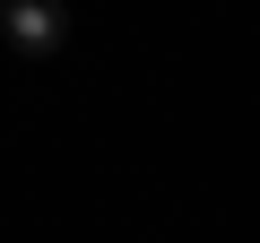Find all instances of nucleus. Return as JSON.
<instances>
[{
    "label": "nucleus",
    "instance_id": "nucleus-1",
    "mask_svg": "<svg viewBox=\"0 0 260 243\" xmlns=\"http://www.w3.org/2000/svg\"><path fill=\"white\" fill-rule=\"evenodd\" d=\"M0 44H9L18 61H52L70 44V18L52 9V0H9V9H0Z\"/></svg>",
    "mask_w": 260,
    "mask_h": 243
}]
</instances>
